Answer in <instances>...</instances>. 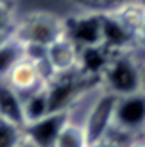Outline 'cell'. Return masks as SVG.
Segmentation results:
<instances>
[{
    "instance_id": "3",
    "label": "cell",
    "mask_w": 145,
    "mask_h": 147,
    "mask_svg": "<svg viewBox=\"0 0 145 147\" xmlns=\"http://www.w3.org/2000/svg\"><path fill=\"white\" fill-rule=\"evenodd\" d=\"M94 86H100V82L83 76L78 69L54 75L46 84L51 113L53 111H67L83 93L89 91Z\"/></svg>"
},
{
    "instance_id": "13",
    "label": "cell",
    "mask_w": 145,
    "mask_h": 147,
    "mask_svg": "<svg viewBox=\"0 0 145 147\" xmlns=\"http://www.w3.org/2000/svg\"><path fill=\"white\" fill-rule=\"evenodd\" d=\"M51 113V105H49V96L46 86L33 91L24 96V118L27 122H35L38 118L46 116Z\"/></svg>"
},
{
    "instance_id": "18",
    "label": "cell",
    "mask_w": 145,
    "mask_h": 147,
    "mask_svg": "<svg viewBox=\"0 0 145 147\" xmlns=\"http://www.w3.org/2000/svg\"><path fill=\"white\" fill-rule=\"evenodd\" d=\"M80 2L87 4L91 11H96V13H111L129 2H136V0H80Z\"/></svg>"
},
{
    "instance_id": "25",
    "label": "cell",
    "mask_w": 145,
    "mask_h": 147,
    "mask_svg": "<svg viewBox=\"0 0 145 147\" xmlns=\"http://www.w3.org/2000/svg\"><path fill=\"white\" fill-rule=\"evenodd\" d=\"M140 2H142V4H143V5H145V0H140Z\"/></svg>"
},
{
    "instance_id": "24",
    "label": "cell",
    "mask_w": 145,
    "mask_h": 147,
    "mask_svg": "<svg viewBox=\"0 0 145 147\" xmlns=\"http://www.w3.org/2000/svg\"><path fill=\"white\" fill-rule=\"evenodd\" d=\"M5 38H7V36H4V35H0V44H2V42L5 40Z\"/></svg>"
},
{
    "instance_id": "6",
    "label": "cell",
    "mask_w": 145,
    "mask_h": 147,
    "mask_svg": "<svg viewBox=\"0 0 145 147\" xmlns=\"http://www.w3.org/2000/svg\"><path fill=\"white\" fill-rule=\"evenodd\" d=\"M64 36L78 49L102 46V13L87 11L64 20Z\"/></svg>"
},
{
    "instance_id": "22",
    "label": "cell",
    "mask_w": 145,
    "mask_h": 147,
    "mask_svg": "<svg viewBox=\"0 0 145 147\" xmlns=\"http://www.w3.org/2000/svg\"><path fill=\"white\" fill-rule=\"evenodd\" d=\"M16 147H35V145H33L31 142H27V140L24 138V142H22V144H18V145H16Z\"/></svg>"
},
{
    "instance_id": "12",
    "label": "cell",
    "mask_w": 145,
    "mask_h": 147,
    "mask_svg": "<svg viewBox=\"0 0 145 147\" xmlns=\"http://www.w3.org/2000/svg\"><path fill=\"white\" fill-rule=\"evenodd\" d=\"M0 118L9 120L13 123L24 127V96L16 93L13 87H9L4 80H0Z\"/></svg>"
},
{
    "instance_id": "11",
    "label": "cell",
    "mask_w": 145,
    "mask_h": 147,
    "mask_svg": "<svg viewBox=\"0 0 145 147\" xmlns=\"http://www.w3.org/2000/svg\"><path fill=\"white\" fill-rule=\"evenodd\" d=\"M113 53L107 51L103 46H94V47H83L78 53V65L76 69L82 73L83 76L91 78V80H98L102 78L105 67H107Z\"/></svg>"
},
{
    "instance_id": "8",
    "label": "cell",
    "mask_w": 145,
    "mask_h": 147,
    "mask_svg": "<svg viewBox=\"0 0 145 147\" xmlns=\"http://www.w3.org/2000/svg\"><path fill=\"white\" fill-rule=\"evenodd\" d=\"M65 123H67L65 111H53L35 122H27L24 125V136L35 147H54Z\"/></svg>"
},
{
    "instance_id": "5",
    "label": "cell",
    "mask_w": 145,
    "mask_h": 147,
    "mask_svg": "<svg viewBox=\"0 0 145 147\" xmlns=\"http://www.w3.org/2000/svg\"><path fill=\"white\" fill-rule=\"evenodd\" d=\"M113 127L131 136H142L145 131V93L116 96Z\"/></svg>"
},
{
    "instance_id": "20",
    "label": "cell",
    "mask_w": 145,
    "mask_h": 147,
    "mask_svg": "<svg viewBox=\"0 0 145 147\" xmlns=\"http://www.w3.org/2000/svg\"><path fill=\"white\" fill-rule=\"evenodd\" d=\"M127 147H145V138H143V134H142V136H138V138H134Z\"/></svg>"
},
{
    "instance_id": "10",
    "label": "cell",
    "mask_w": 145,
    "mask_h": 147,
    "mask_svg": "<svg viewBox=\"0 0 145 147\" xmlns=\"http://www.w3.org/2000/svg\"><path fill=\"white\" fill-rule=\"evenodd\" d=\"M78 53H80V49L64 35L56 38L53 44H49L46 47V60L53 76L60 75V73L75 71L78 65Z\"/></svg>"
},
{
    "instance_id": "16",
    "label": "cell",
    "mask_w": 145,
    "mask_h": 147,
    "mask_svg": "<svg viewBox=\"0 0 145 147\" xmlns=\"http://www.w3.org/2000/svg\"><path fill=\"white\" fill-rule=\"evenodd\" d=\"M24 127L0 118V147H16L24 142Z\"/></svg>"
},
{
    "instance_id": "14",
    "label": "cell",
    "mask_w": 145,
    "mask_h": 147,
    "mask_svg": "<svg viewBox=\"0 0 145 147\" xmlns=\"http://www.w3.org/2000/svg\"><path fill=\"white\" fill-rule=\"evenodd\" d=\"M24 55H26V46L13 35L0 44V80H4L5 75L11 71V67Z\"/></svg>"
},
{
    "instance_id": "23",
    "label": "cell",
    "mask_w": 145,
    "mask_h": 147,
    "mask_svg": "<svg viewBox=\"0 0 145 147\" xmlns=\"http://www.w3.org/2000/svg\"><path fill=\"white\" fill-rule=\"evenodd\" d=\"M0 4H7V5H13L15 0H0Z\"/></svg>"
},
{
    "instance_id": "26",
    "label": "cell",
    "mask_w": 145,
    "mask_h": 147,
    "mask_svg": "<svg viewBox=\"0 0 145 147\" xmlns=\"http://www.w3.org/2000/svg\"><path fill=\"white\" fill-rule=\"evenodd\" d=\"M143 138H145V131H143Z\"/></svg>"
},
{
    "instance_id": "1",
    "label": "cell",
    "mask_w": 145,
    "mask_h": 147,
    "mask_svg": "<svg viewBox=\"0 0 145 147\" xmlns=\"http://www.w3.org/2000/svg\"><path fill=\"white\" fill-rule=\"evenodd\" d=\"M100 86L114 96H127L142 91V64L131 51L114 53L105 67Z\"/></svg>"
},
{
    "instance_id": "7",
    "label": "cell",
    "mask_w": 145,
    "mask_h": 147,
    "mask_svg": "<svg viewBox=\"0 0 145 147\" xmlns=\"http://www.w3.org/2000/svg\"><path fill=\"white\" fill-rule=\"evenodd\" d=\"M114 104H116L114 94L102 89L85 118V123H83V129H85L89 142H94V140L107 136V133L113 127V120H114Z\"/></svg>"
},
{
    "instance_id": "19",
    "label": "cell",
    "mask_w": 145,
    "mask_h": 147,
    "mask_svg": "<svg viewBox=\"0 0 145 147\" xmlns=\"http://www.w3.org/2000/svg\"><path fill=\"white\" fill-rule=\"evenodd\" d=\"M87 147H122L118 142H114L113 138H109V136H103V138H100V140H94V142H89Z\"/></svg>"
},
{
    "instance_id": "4",
    "label": "cell",
    "mask_w": 145,
    "mask_h": 147,
    "mask_svg": "<svg viewBox=\"0 0 145 147\" xmlns=\"http://www.w3.org/2000/svg\"><path fill=\"white\" fill-rule=\"evenodd\" d=\"M53 78V73L47 65V60H36L29 55H24L16 64L11 67V71L5 75L4 82L9 87H13L22 96L29 94L36 89L44 87Z\"/></svg>"
},
{
    "instance_id": "15",
    "label": "cell",
    "mask_w": 145,
    "mask_h": 147,
    "mask_svg": "<svg viewBox=\"0 0 145 147\" xmlns=\"http://www.w3.org/2000/svg\"><path fill=\"white\" fill-rule=\"evenodd\" d=\"M87 145H89V140H87L85 129L71 122L64 125V129L60 131L56 138V144H54V147H87Z\"/></svg>"
},
{
    "instance_id": "17",
    "label": "cell",
    "mask_w": 145,
    "mask_h": 147,
    "mask_svg": "<svg viewBox=\"0 0 145 147\" xmlns=\"http://www.w3.org/2000/svg\"><path fill=\"white\" fill-rule=\"evenodd\" d=\"M16 22H18V16L15 13V5L0 4V35L11 36L15 33Z\"/></svg>"
},
{
    "instance_id": "2",
    "label": "cell",
    "mask_w": 145,
    "mask_h": 147,
    "mask_svg": "<svg viewBox=\"0 0 145 147\" xmlns=\"http://www.w3.org/2000/svg\"><path fill=\"white\" fill-rule=\"evenodd\" d=\"M64 35V20L51 13H33L18 18L13 36L24 46L47 47Z\"/></svg>"
},
{
    "instance_id": "9",
    "label": "cell",
    "mask_w": 145,
    "mask_h": 147,
    "mask_svg": "<svg viewBox=\"0 0 145 147\" xmlns=\"http://www.w3.org/2000/svg\"><path fill=\"white\" fill-rule=\"evenodd\" d=\"M136 35L114 13H102V46L111 53H125L134 46Z\"/></svg>"
},
{
    "instance_id": "21",
    "label": "cell",
    "mask_w": 145,
    "mask_h": 147,
    "mask_svg": "<svg viewBox=\"0 0 145 147\" xmlns=\"http://www.w3.org/2000/svg\"><path fill=\"white\" fill-rule=\"evenodd\" d=\"M142 91L145 93V64H142Z\"/></svg>"
}]
</instances>
